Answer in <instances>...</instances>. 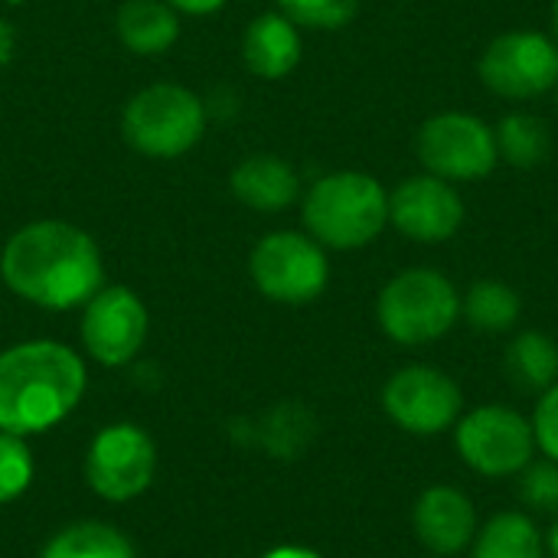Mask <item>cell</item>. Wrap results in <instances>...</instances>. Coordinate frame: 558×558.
<instances>
[{
    "mask_svg": "<svg viewBox=\"0 0 558 558\" xmlns=\"http://www.w3.org/2000/svg\"><path fill=\"white\" fill-rule=\"evenodd\" d=\"M301 415H304V409H298V405H291V412H288V428H291V425H298V418H301ZM278 435H284V432H278ZM278 435H265V441H275ZM288 438H294V445H298V448L304 445V438H298L294 432H288Z\"/></svg>",
    "mask_w": 558,
    "mask_h": 558,
    "instance_id": "cell-29",
    "label": "cell"
},
{
    "mask_svg": "<svg viewBox=\"0 0 558 558\" xmlns=\"http://www.w3.org/2000/svg\"><path fill=\"white\" fill-rule=\"evenodd\" d=\"M304 226L324 248H363L389 226V193L360 170L327 173L304 196Z\"/></svg>",
    "mask_w": 558,
    "mask_h": 558,
    "instance_id": "cell-3",
    "label": "cell"
},
{
    "mask_svg": "<svg viewBox=\"0 0 558 558\" xmlns=\"http://www.w3.org/2000/svg\"><path fill=\"white\" fill-rule=\"evenodd\" d=\"M474 553L471 558H543L546 556V539L530 513L507 510L497 513L477 530L474 536Z\"/></svg>",
    "mask_w": 558,
    "mask_h": 558,
    "instance_id": "cell-18",
    "label": "cell"
},
{
    "mask_svg": "<svg viewBox=\"0 0 558 558\" xmlns=\"http://www.w3.org/2000/svg\"><path fill=\"white\" fill-rule=\"evenodd\" d=\"M262 558H324V556H320V553H314V549H304V546H278V549L265 553Z\"/></svg>",
    "mask_w": 558,
    "mask_h": 558,
    "instance_id": "cell-28",
    "label": "cell"
},
{
    "mask_svg": "<svg viewBox=\"0 0 558 558\" xmlns=\"http://www.w3.org/2000/svg\"><path fill=\"white\" fill-rule=\"evenodd\" d=\"M147 307L124 284H101L82 311V347L101 366H128L147 340Z\"/></svg>",
    "mask_w": 558,
    "mask_h": 558,
    "instance_id": "cell-12",
    "label": "cell"
},
{
    "mask_svg": "<svg viewBox=\"0 0 558 558\" xmlns=\"http://www.w3.org/2000/svg\"><path fill=\"white\" fill-rule=\"evenodd\" d=\"M85 363L59 340H26L0 353V432L29 438L65 422L85 396Z\"/></svg>",
    "mask_w": 558,
    "mask_h": 558,
    "instance_id": "cell-2",
    "label": "cell"
},
{
    "mask_svg": "<svg viewBox=\"0 0 558 558\" xmlns=\"http://www.w3.org/2000/svg\"><path fill=\"white\" fill-rule=\"evenodd\" d=\"M376 317L389 340L402 347H425L458 324L461 294L441 271L409 268L379 291Z\"/></svg>",
    "mask_w": 558,
    "mask_h": 558,
    "instance_id": "cell-5",
    "label": "cell"
},
{
    "mask_svg": "<svg viewBox=\"0 0 558 558\" xmlns=\"http://www.w3.org/2000/svg\"><path fill=\"white\" fill-rule=\"evenodd\" d=\"M412 526L418 543L435 556H458L477 536V510L471 497L458 487H428L412 510Z\"/></svg>",
    "mask_w": 558,
    "mask_h": 558,
    "instance_id": "cell-14",
    "label": "cell"
},
{
    "mask_svg": "<svg viewBox=\"0 0 558 558\" xmlns=\"http://www.w3.org/2000/svg\"><path fill=\"white\" fill-rule=\"evenodd\" d=\"M248 275L268 301L311 304L330 281V262L317 239L284 229L265 235L252 248Z\"/></svg>",
    "mask_w": 558,
    "mask_h": 558,
    "instance_id": "cell-6",
    "label": "cell"
},
{
    "mask_svg": "<svg viewBox=\"0 0 558 558\" xmlns=\"http://www.w3.org/2000/svg\"><path fill=\"white\" fill-rule=\"evenodd\" d=\"M546 549H549V556L558 558V520H556V523H553L549 536H546Z\"/></svg>",
    "mask_w": 558,
    "mask_h": 558,
    "instance_id": "cell-30",
    "label": "cell"
},
{
    "mask_svg": "<svg viewBox=\"0 0 558 558\" xmlns=\"http://www.w3.org/2000/svg\"><path fill=\"white\" fill-rule=\"evenodd\" d=\"M3 284L46 311L85 307L105 284V258L98 242L62 219H39L16 229L0 255Z\"/></svg>",
    "mask_w": 558,
    "mask_h": 558,
    "instance_id": "cell-1",
    "label": "cell"
},
{
    "mask_svg": "<svg viewBox=\"0 0 558 558\" xmlns=\"http://www.w3.org/2000/svg\"><path fill=\"white\" fill-rule=\"evenodd\" d=\"M523 311L520 294L494 278L474 281L471 291L461 298V314L468 317V324L481 333H504L510 327H517Z\"/></svg>",
    "mask_w": 558,
    "mask_h": 558,
    "instance_id": "cell-22",
    "label": "cell"
},
{
    "mask_svg": "<svg viewBox=\"0 0 558 558\" xmlns=\"http://www.w3.org/2000/svg\"><path fill=\"white\" fill-rule=\"evenodd\" d=\"M533 435H536V448L558 464V383L543 392V399L536 405Z\"/></svg>",
    "mask_w": 558,
    "mask_h": 558,
    "instance_id": "cell-26",
    "label": "cell"
},
{
    "mask_svg": "<svg viewBox=\"0 0 558 558\" xmlns=\"http://www.w3.org/2000/svg\"><path fill=\"white\" fill-rule=\"evenodd\" d=\"M157 474L154 438L131 422L101 428L85 451V481L92 494L108 504H128L141 497Z\"/></svg>",
    "mask_w": 558,
    "mask_h": 558,
    "instance_id": "cell-8",
    "label": "cell"
},
{
    "mask_svg": "<svg viewBox=\"0 0 558 558\" xmlns=\"http://www.w3.org/2000/svg\"><path fill=\"white\" fill-rule=\"evenodd\" d=\"M33 484V451L26 438L0 432V507L20 500Z\"/></svg>",
    "mask_w": 558,
    "mask_h": 558,
    "instance_id": "cell-23",
    "label": "cell"
},
{
    "mask_svg": "<svg viewBox=\"0 0 558 558\" xmlns=\"http://www.w3.org/2000/svg\"><path fill=\"white\" fill-rule=\"evenodd\" d=\"M507 373L526 392H546L558 383V347L539 330H523L507 350Z\"/></svg>",
    "mask_w": 558,
    "mask_h": 558,
    "instance_id": "cell-20",
    "label": "cell"
},
{
    "mask_svg": "<svg viewBox=\"0 0 558 558\" xmlns=\"http://www.w3.org/2000/svg\"><path fill=\"white\" fill-rule=\"evenodd\" d=\"M553 92H556V105H558V82H556V88H553Z\"/></svg>",
    "mask_w": 558,
    "mask_h": 558,
    "instance_id": "cell-32",
    "label": "cell"
},
{
    "mask_svg": "<svg viewBox=\"0 0 558 558\" xmlns=\"http://www.w3.org/2000/svg\"><path fill=\"white\" fill-rule=\"evenodd\" d=\"M520 500L536 513H558V464L556 461H530L520 471Z\"/></svg>",
    "mask_w": 558,
    "mask_h": 558,
    "instance_id": "cell-25",
    "label": "cell"
},
{
    "mask_svg": "<svg viewBox=\"0 0 558 558\" xmlns=\"http://www.w3.org/2000/svg\"><path fill=\"white\" fill-rule=\"evenodd\" d=\"M454 445L461 461L484 477L520 474L536 454L533 422L507 405H481L461 415Z\"/></svg>",
    "mask_w": 558,
    "mask_h": 558,
    "instance_id": "cell-9",
    "label": "cell"
},
{
    "mask_svg": "<svg viewBox=\"0 0 558 558\" xmlns=\"http://www.w3.org/2000/svg\"><path fill=\"white\" fill-rule=\"evenodd\" d=\"M418 160L425 173L448 183L484 180L497 163V134L487 121L468 111H441L418 131Z\"/></svg>",
    "mask_w": 558,
    "mask_h": 558,
    "instance_id": "cell-7",
    "label": "cell"
},
{
    "mask_svg": "<svg viewBox=\"0 0 558 558\" xmlns=\"http://www.w3.org/2000/svg\"><path fill=\"white\" fill-rule=\"evenodd\" d=\"M386 415L409 435L428 438L458 425L464 396L461 386L435 366H402L383 386Z\"/></svg>",
    "mask_w": 558,
    "mask_h": 558,
    "instance_id": "cell-10",
    "label": "cell"
},
{
    "mask_svg": "<svg viewBox=\"0 0 558 558\" xmlns=\"http://www.w3.org/2000/svg\"><path fill=\"white\" fill-rule=\"evenodd\" d=\"M389 222L412 242H448L464 222V199L454 183L418 173L389 193Z\"/></svg>",
    "mask_w": 558,
    "mask_h": 558,
    "instance_id": "cell-13",
    "label": "cell"
},
{
    "mask_svg": "<svg viewBox=\"0 0 558 558\" xmlns=\"http://www.w3.org/2000/svg\"><path fill=\"white\" fill-rule=\"evenodd\" d=\"M114 29L134 56H160L180 39V13L167 0H124Z\"/></svg>",
    "mask_w": 558,
    "mask_h": 558,
    "instance_id": "cell-17",
    "label": "cell"
},
{
    "mask_svg": "<svg viewBox=\"0 0 558 558\" xmlns=\"http://www.w3.org/2000/svg\"><path fill=\"white\" fill-rule=\"evenodd\" d=\"M39 558H134V546L111 523L82 520V523L59 530L43 546Z\"/></svg>",
    "mask_w": 558,
    "mask_h": 558,
    "instance_id": "cell-19",
    "label": "cell"
},
{
    "mask_svg": "<svg viewBox=\"0 0 558 558\" xmlns=\"http://www.w3.org/2000/svg\"><path fill=\"white\" fill-rule=\"evenodd\" d=\"M481 82L500 98H536L558 82V43L533 29L497 36L481 56Z\"/></svg>",
    "mask_w": 558,
    "mask_h": 558,
    "instance_id": "cell-11",
    "label": "cell"
},
{
    "mask_svg": "<svg viewBox=\"0 0 558 558\" xmlns=\"http://www.w3.org/2000/svg\"><path fill=\"white\" fill-rule=\"evenodd\" d=\"M242 59L252 75L258 78H284L301 62V33L298 26L278 10L262 13L245 26L242 36Z\"/></svg>",
    "mask_w": 558,
    "mask_h": 558,
    "instance_id": "cell-16",
    "label": "cell"
},
{
    "mask_svg": "<svg viewBox=\"0 0 558 558\" xmlns=\"http://www.w3.org/2000/svg\"><path fill=\"white\" fill-rule=\"evenodd\" d=\"M553 20H556V36H558V0H556V7H553Z\"/></svg>",
    "mask_w": 558,
    "mask_h": 558,
    "instance_id": "cell-31",
    "label": "cell"
},
{
    "mask_svg": "<svg viewBox=\"0 0 558 558\" xmlns=\"http://www.w3.org/2000/svg\"><path fill=\"white\" fill-rule=\"evenodd\" d=\"M229 186L242 206L255 213H281L298 199L301 177L288 160L275 154H252L232 170Z\"/></svg>",
    "mask_w": 558,
    "mask_h": 558,
    "instance_id": "cell-15",
    "label": "cell"
},
{
    "mask_svg": "<svg viewBox=\"0 0 558 558\" xmlns=\"http://www.w3.org/2000/svg\"><path fill=\"white\" fill-rule=\"evenodd\" d=\"M278 10L294 23V26H311V29H340L347 26L360 0H278Z\"/></svg>",
    "mask_w": 558,
    "mask_h": 558,
    "instance_id": "cell-24",
    "label": "cell"
},
{
    "mask_svg": "<svg viewBox=\"0 0 558 558\" xmlns=\"http://www.w3.org/2000/svg\"><path fill=\"white\" fill-rule=\"evenodd\" d=\"M497 134V150L500 160H507L510 167L530 170L546 163V157L553 154V134L549 124L530 111H513L500 121V128H494Z\"/></svg>",
    "mask_w": 558,
    "mask_h": 558,
    "instance_id": "cell-21",
    "label": "cell"
},
{
    "mask_svg": "<svg viewBox=\"0 0 558 558\" xmlns=\"http://www.w3.org/2000/svg\"><path fill=\"white\" fill-rule=\"evenodd\" d=\"M177 13H190V16H206L216 13L219 7H226L229 0H167Z\"/></svg>",
    "mask_w": 558,
    "mask_h": 558,
    "instance_id": "cell-27",
    "label": "cell"
},
{
    "mask_svg": "<svg viewBox=\"0 0 558 558\" xmlns=\"http://www.w3.org/2000/svg\"><path fill=\"white\" fill-rule=\"evenodd\" d=\"M124 141L154 160H173L193 150L206 134V105L183 85L157 82L141 88L121 114Z\"/></svg>",
    "mask_w": 558,
    "mask_h": 558,
    "instance_id": "cell-4",
    "label": "cell"
}]
</instances>
